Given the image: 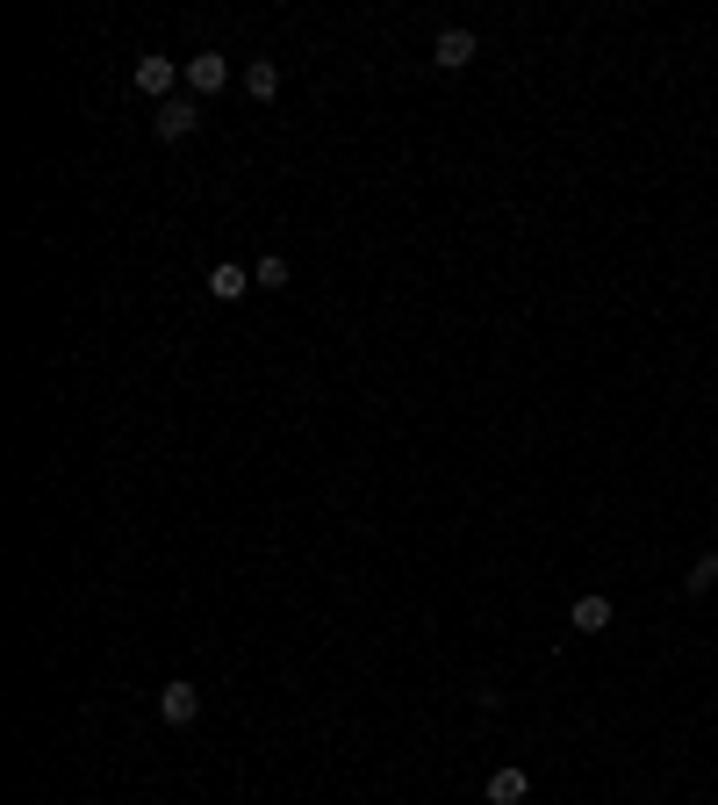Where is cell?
Wrapping results in <instances>:
<instances>
[{
  "instance_id": "cell-6",
  "label": "cell",
  "mask_w": 718,
  "mask_h": 805,
  "mask_svg": "<svg viewBox=\"0 0 718 805\" xmlns=\"http://www.w3.org/2000/svg\"><path fill=\"white\" fill-rule=\"evenodd\" d=\"M525 792H532V777H525V769H510V763H503L496 777L482 784V798H488V805H525Z\"/></svg>"
},
{
  "instance_id": "cell-7",
  "label": "cell",
  "mask_w": 718,
  "mask_h": 805,
  "mask_svg": "<svg viewBox=\"0 0 718 805\" xmlns=\"http://www.w3.org/2000/svg\"><path fill=\"white\" fill-rule=\"evenodd\" d=\"M209 295H216V302H244V295H252V273H244V266H231V260H223L216 273H209Z\"/></svg>"
},
{
  "instance_id": "cell-3",
  "label": "cell",
  "mask_w": 718,
  "mask_h": 805,
  "mask_svg": "<svg viewBox=\"0 0 718 805\" xmlns=\"http://www.w3.org/2000/svg\"><path fill=\"white\" fill-rule=\"evenodd\" d=\"M180 80H188V72H180L173 58H159V51H151V58H136V94L173 101V87H180Z\"/></svg>"
},
{
  "instance_id": "cell-10",
  "label": "cell",
  "mask_w": 718,
  "mask_h": 805,
  "mask_svg": "<svg viewBox=\"0 0 718 805\" xmlns=\"http://www.w3.org/2000/svg\"><path fill=\"white\" fill-rule=\"evenodd\" d=\"M711 583H718V546H711V554H697V561H690V575H682V590H690V597H705Z\"/></svg>"
},
{
  "instance_id": "cell-5",
  "label": "cell",
  "mask_w": 718,
  "mask_h": 805,
  "mask_svg": "<svg viewBox=\"0 0 718 805\" xmlns=\"http://www.w3.org/2000/svg\"><path fill=\"white\" fill-rule=\"evenodd\" d=\"M194 712H202V691H194L188 676H173V683L159 691V720H165V726H194Z\"/></svg>"
},
{
  "instance_id": "cell-4",
  "label": "cell",
  "mask_w": 718,
  "mask_h": 805,
  "mask_svg": "<svg viewBox=\"0 0 718 805\" xmlns=\"http://www.w3.org/2000/svg\"><path fill=\"white\" fill-rule=\"evenodd\" d=\"M475 51H482L475 29H438V43H432L438 72H467V66H475Z\"/></svg>"
},
{
  "instance_id": "cell-11",
  "label": "cell",
  "mask_w": 718,
  "mask_h": 805,
  "mask_svg": "<svg viewBox=\"0 0 718 805\" xmlns=\"http://www.w3.org/2000/svg\"><path fill=\"white\" fill-rule=\"evenodd\" d=\"M252 288H287V260L281 252H266V260L252 266Z\"/></svg>"
},
{
  "instance_id": "cell-1",
  "label": "cell",
  "mask_w": 718,
  "mask_h": 805,
  "mask_svg": "<svg viewBox=\"0 0 718 805\" xmlns=\"http://www.w3.org/2000/svg\"><path fill=\"white\" fill-rule=\"evenodd\" d=\"M151 130H159V144H180V137H194V130H202V101H194V94H173V101H159V115H151Z\"/></svg>"
},
{
  "instance_id": "cell-2",
  "label": "cell",
  "mask_w": 718,
  "mask_h": 805,
  "mask_svg": "<svg viewBox=\"0 0 718 805\" xmlns=\"http://www.w3.org/2000/svg\"><path fill=\"white\" fill-rule=\"evenodd\" d=\"M180 72H188V94H223V87H231V58L223 51H194Z\"/></svg>"
},
{
  "instance_id": "cell-8",
  "label": "cell",
  "mask_w": 718,
  "mask_h": 805,
  "mask_svg": "<svg viewBox=\"0 0 718 805\" xmlns=\"http://www.w3.org/2000/svg\"><path fill=\"white\" fill-rule=\"evenodd\" d=\"M244 94L273 101V94H281V66H273V58H252V66H244Z\"/></svg>"
},
{
  "instance_id": "cell-9",
  "label": "cell",
  "mask_w": 718,
  "mask_h": 805,
  "mask_svg": "<svg viewBox=\"0 0 718 805\" xmlns=\"http://www.w3.org/2000/svg\"><path fill=\"white\" fill-rule=\"evenodd\" d=\"M568 626H575V633H604V626H610V597H575Z\"/></svg>"
}]
</instances>
